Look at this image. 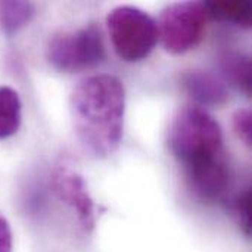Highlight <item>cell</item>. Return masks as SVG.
I'll return each mask as SVG.
<instances>
[{
	"label": "cell",
	"instance_id": "obj_6",
	"mask_svg": "<svg viewBox=\"0 0 252 252\" xmlns=\"http://www.w3.org/2000/svg\"><path fill=\"white\" fill-rule=\"evenodd\" d=\"M52 188L56 196L75 211L84 232L90 233L94 229L96 214L94 202L89 193L84 179L78 173L59 165L52 173Z\"/></svg>",
	"mask_w": 252,
	"mask_h": 252
},
{
	"label": "cell",
	"instance_id": "obj_12",
	"mask_svg": "<svg viewBox=\"0 0 252 252\" xmlns=\"http://www.w3.org/2000/svg\"><path fill=\"white\" fill-rule=\"evenodd\" d=\"M230 210L233 216L236 217V221L245 236L251 235V190L247 189L242 193H239L230 205Z\"/></svg>",
	"mask_w": 252,
	"mask_h": 252
},
{
	"label": "cell",
	"instance_id": "obj_4",
	"mask_svg": "<svg viewBox=\"0 0 252 252\" xmlns=\"http://www.w3.org/2000/svg\"><path fill=\"white\" fill-rule=\"evenodd\" d=\"M208 12L202 1H182L167 6L157 22L158 38L167 52L183 55L204 38Z\"/></svg>",
	"mask_w": 252,
	"mask_h": 252
},
{
	"label": "cell",
	"instance_id": "obj_9",
	"mask_svg": "<svg viewBox=\"0 0 252 252\" xmlns=\"http://www.w3.org/2000/svg\"><path fill=\"white\" fill-rule=\"evenodd\" d=\"M22 121V103L10 87H0V139L13 136Z\"/></svg>",
	"mask_w": 252,
	"mask_h": 252
},
{
	"label": "cell",
	"instance_id": "obj_8",
	"mask_svg": "<svg viewBox=\"0 0 252 252\" xmlns=\"http://www.w3.org/2000/svg\"><path fill=\"white\" fill-rule=\"evenodd\" d=\"M220 69L224 80L244 92L245 94L251 93V59L242 52H226L220 58Z\"/></svg>",
	"mask_w": 252,
	"mask_h": 252
},
{
	"label": "cell",
	"instance_id": "obj_7",
	"mask_svg": "<svg viewBox=\"0 0 252 252\" xmlns=\"http://www.w3.org/2000/svg\"><path fill=\"white\" fill-rule=\"evenodd\" d=\"M186 93L199 108H217L229 100V92L224 81L210 72L189 71L182 78Z\"/></svg>",
	"mask_w": 252,
	"mask_h": 252
},
{
	"label": "cell",
	"instance_id": "obj_1",
	"mask_svg": "<svg viewBox=\"0 0 252 252\" xmlns=\"http://www.w3.org/2000/svg\"><path fill=\"white\" fill-rule=\"evenodd\" d=\"M170 148L198 198L216 202L224 196L230 171L223 133L205 109L186 105L177 111L170 128Z\"/></svg>",
	"mask_w": 252,
	"mask_h": 252
},
{
	"label": "cell",
	"instance_id": "obj_3",
	"mask_svg": "<svg viewBox=\"0 0 252 252\" xmlns=\"http://www.w3.org/2000/svg\"><path fill=\"white\" fill-rule=\"evenodd\" d=\"M117 55L127 62H139L151 55L158 41L157 21L133 6H120L106 18Z\"/></svg>",
	"mask_w": 252,
	"mask_h": 252
},
{
	"label": "cell",
	"instance_id": "obj_2",
	"mask_svg": "<svg viewBox=\"0 0 252 252\" xmlns=\"http://www.w3.org/2000/svg\"><path fill=\"white\" fill-rule=\"evenodd\" d=\"M126 90L108 74L84 78L71 94V117L75 136L93 158H108L123 139Z\"/></svg>",
	"mask_w": 252,
	"mask_h": 252
},
{
	"label": "cell",
	"instance_id": "obj_14",
	"mask_svg": "<svg viewBox=\"0 0 252 252\" xmlns=\"http://www.w3.org/2000/svg\"><path fill=\"white\" fill-rule=\"evenodd\" d=\"M0 252H12V232L10 226L0 216Z\"/></svg>",
	"mask_w": 252,
	"mask_h": 252
},
{
	"label": "cell",
	"instance_id": "obj_10",
	"mask_svg": "<svg viewBox=\"0 0 252 252\" xmlns=\"http://www.w3.org/2000/svg\"><path fill=\"white\" fill-rule=\"evenodd\" d=\"M208 18L232 22L241 27L251 25V3L250 1H205Z\"/></svg>",
	"mask_w": 252,
	"mask_h": 252
},
{
	"label": "cell",
	"instance_id": "obj_11",
	"mask_svg": "<svg viewBox=\"0 0 252 252\" xmlns=\"http://www.w3.org/2000/svg\"><path fill=\"white\" fill-rule=\"evenodd\" d=\"M34 15V4L30 1H0V25L4 34L12 35L21 30Z\"/></svg>",
	"mask_w": 252,
	"mask_h": 252
},
{
	"label": "cell",
	"instance_id": "obj_5",
	"mask_svg": "<svg viewBox=\"0 0 252 252\" xmlns=\"http://www.w3.org/2000/svg\"><path fill=\"white\" fill-rule=\"evenodd\" d=\"M49 62L61 72H78L97 66L105 59L100 30L87 25L55 37L47 49Z\"/></svg>",
	"mask_w": 252,
	"mask_h": 252
},
{
	"label": "cell",
	"instance_id": "obj_13",
	"mask_svg": "<svg viewBox=\"0 0 252 252\" xmlns=\"http://www.w3.org/2000/svg\"><path fill=\"white\" fill-rule=\"evenodd\" d=\"M233 128L238 137L247 145L251 146L252 143V117L251 111L242 109L238 111L233 117Z\"/></svg>",
	"mask_w": 252,
	"mask_h": 252
}]
</instances>
